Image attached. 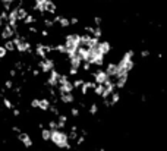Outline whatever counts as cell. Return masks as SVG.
I'll use <instances>...</instances> for the list:
<instances>
[{
    "label": "cell",
    "instance_id": "f6af8a7d",
    "mask_svg": "<svg viewBox=\"0 0 167 151\" xmlns=\"http://www.w3.org/2000/svg\"><path fill=\"white\" fill-rule=\"evenodd\" d=\"M150 54H151V53H150V50H142V51H141V57H148V56H150Z\"/></svg>",
    "mask_w": 167,
    "mask_h": 151
},
{
    "label": "cell",
    "instance_id": "83f0119b",
    "mask_svg": "<svg viewBox=\"0 0 167 151\" xmlns=\"http://www.w3.org/2000/svg\"><path fill=\"white\" fill-rule=\"evenodd\" d=\"M28 32L32 35H37V34H40V29L37 28L35 25H28Z\"/></svg>",
    "mask_w": 167,
    "mask_h": 151
},
{
    "label": "cell",
    "instance_id": "d6a6232c",
    "mask_svg": "<svg viewBox=\"0 0 167 151\" xmlns=\"http://www.w3.org/2000/svg\"><path fill=\"white\" fill-rule=\"evenodd\" d=\"M47 128L50 129V131H53V129H56V128H57V123H56V120H48Z\"/></svg>",
    "mask_w": 167,
    "mask_h": 151
},
{
    "label": "cell",
    "instance_id": "6da1fadb",
    "mask_svg": "<svg viewBox=\"0 0 167 151\" xmlns=\"http://www.w3.org/2000/svg\"><path fill=\"white\" fill-rule=\"evenodd\" d=\"M50 141L57 147V148H65V150H71L72 144L67 139V132H65V129H53L50 132Z\"/></svg>",
    "mask_w": 167,
    "mask_h": 151
},
{
    "label": "cell",
    "instance_id": "e575fe53",
    "mask_svg": "<svg viewBox=\"0 0 167 151\" xmlns=\"http://www.w3.org/2000/svg\"><path fill=\"white\" fill-rule=\"evenodd\" d=\"M75 142H76V145H82V144L85 142V137H84V135H78V138L75 139Z\"/></svg>",
    "mask_w": 167,
    "mask_h": 151
},
{
    "label": "cell",
    "instance_id": "3957f363",
    "mask_svg": "<svg viewBox=\"0 0 167 151\" xmlns=\"http://www.w3.org/2000/svg\"><path fill=\"white\" fill-rule=\"evenodd\" d=\"M37 68L40 69L41 73H48L52 69L56 68V62L50 57H46V59H40L37 62Z\"/></svg>",
    "mask_w": 167,
    "mask_h": 151
},
{
    "label": "cell",
    "instance_id": "f1b7e54d",
    "mask_svg": "<svg viewBox=\"0 0 167 151\" xmlns=\"http://www.w3.org/2000/svg\"><path fill=\"white\" fill-rule=\"evenodd\" d=\"M78 73H79V69L76 68H69V71H67V76H78Z\"/></svg>",
    "mask_w": 167,
    "mask_h": 151
},
{
    "label": "cell",
    "instance_id": "681fc988",
    "mask_svg": "<svg viewBox=\"0 0 167 151\" xmlns=\"http://www.w3.org/2000/svg\"><path fill=\"white\" fill-rule=\"evenodd\" d=\"M10 2H12V3H13V2H16V0H10Z\"/></svg>",
    "mask_w": 167,
    "mask_h": 151
},
{
    "label": "cell",
    "instance_id": "30bf717a",
    "mask_svg": "<svg viewBox=\"0 0 167 151\" xmlns=\"http://www.w3.org/2000/svg\"><path fill=\"white\" fill-rule=\"evenodd\" d=\"M97 50L100 51L101 54H109L110 51H111V44L109 43V41H98V44H97Z\"/></svg>",
    "mask_w": 167,
    "mask_h": 151
},
{
    "label": "cell",
    "instance_id": "9a60e30c",
    "mask_svg": "<svg viewBox=\"0 0 167 151\" xmlns=\"http://www.w3.org/2000/svg\"><path fill=\"white\" fill-rule=\"evenodd\" d=\"M57 129H65V128H66V123H67V116L66 114H60V113H59L57 114Z\"/></svg>",
    "mask_w": 167,
    "mask_h": 151
},
{
    "label": "cell",
    "instance_id": "d6986e66",
    "mask_svg": "<svg viewBox=\"0 0 167 151\" xmlns=\"http://www.w3.org/2000/svg\"><path fill=\"white\" fill-rule=\"evenodd\" d=\"M3 47L6 49V51H7V53H13V51H15V44H13V41H12V38L6 40L5 43H3Z\"/></svg>",
    "mask_w": 167,
    "mask_h": 151
},
{
    "label": "cell",
    "instance_id": "60d3db41",
    "mask_svg": "<svg viewBox=\"0 0 167 151\" xmlns=\"http://www.w3.org/2000/svg\"><path fill=\"white\" fill-rule=\"evenodd\" d=\"M0 18L6 22V21H7V12H6V10H2V12H0Z\"/></svg>",
    "mask_w": 167,
    "mask_h": 151
},
{
    "label": "cell",
    "instance_id": "7dc6e473",
    "mask_svg": "<svg viewBox=\"0 0 167 151\" xmlns=\"http://www.w3.org/2000/svg\"><path fill=\"white\" fill-rule=\"evenodd\" d=\"M0 3L3 5V3H12V2H10V0H0Z\"/></svg>",
    "mask_w": 167,
    "mask_h": 151
},
{
    "label": "cell",
    "instance_id": "f35d334b",
    "mask_svg": "<svg viewBox=\"0 0 167 151\" xmlns=\"http://www.w3.org/2000/svg\"><path fill=\"white\" fill-rule=\"evenodd\" d=\"M101 22H103V19H101L100 16H96V18H94V25H96V27H101Z\"/></svg>",
    "mask_w": 167,
    "mask_h": 151
},
{
    "label": "cell",
    "instance_id": "4316f807",
    "mask_svg": "<svg viewBox=\"0 0 167 151\" xmlns=\"http://www.w3.org/2000/svg\"><path fill=\"white\" fill-rule=\"evenodd\" d=\"M84 81H85L84 78H76L73 82H72V85H73V88H75V90H79V88H81V85L84 84Z\"/></svg>",
    "mask_w": 167,
    "mask_h": 151
},
{
    "label": "cell",
    "instance_id": "9c48e42d",
    "mask_svg": "<svg viewBox=\"0 0 167 151\" xmlns=\"http://www.w3.org/2000/svg\"><path fill=\"white\" fill-rule=\"evenodd\" d=\"M106 73L109 75L110 78H115L116 75L119 73V69H117V63H115V62H109V63L106 65Z\"/></svg>",
    "mask_w": 167,
    "mask_h": 151
},
{
    "label": "cell",
    "instance_id": "f907efd6",
    "mask_svg": "<svg viewBox=\"0 0 167 151\" xmlns=\"http://www.w3.org/2000/svg\"><path fill=\"white\" fill-rule=\"evenodd\" d=\"M75 151H82V150H75Z\"/></svg>",
    "mask_w": 167,
    "mask_h": 151
},
{
    "label": "cell",
    "instance_id": "bcb514c9",
    "mask_svg": "<svg viewBox=\"0 0 167 151\" xmlns=\"http://www.w3.org/2000/svg\"><path fill=\"white\" fill-rule=\"evenodd\" d=\"M12 131H13L15 134H19V132H21V128L18 126V125H13V126H12Z\"/></svg>",
    "mask_w": 167,
    "mask_h": 151
},
{
    "label": "cell",
    "instance_id": "f546056e",
    "mask_svg": "<svg viewBox=\"0 0 167 151\" xmlns=\"http://www.w3.org/2000/svg\"><path fill=\"white\" fill-rule=\"evenodd\" d=\"M48 110H50V113H52V114H54V116H57L59 113H60V112H59V109H57V106H56V104H53V103L50 104Z\"/></svg>",
    "mask_w": 167,
    "mask_h": 151
},
{
    "label": "cell",
    "instance_id": "7402d4cb",
    "mask_svg": "<svg viewBox=\"0 0 167 151\" xmlns=\"http://www.w3.org/2000/svg\"><path fill=\"white\" fill-rule=\"evenodd\" d=\"M2 98H3V106H5L6 110H12V109L15 107V104L12 103L10 98H7V97H2Z\"/></svg>",
    "mask_w": 167,
    "mask_h": 151
},
{
    "label": "cell",
    "instance_id": "ac0fdd59",
    "mask_svg": "<svg viewBox=\"0 0 167 151\" xmlns=\"http://www.w3.org/2000/svg\"><path fill=\"white\" fill-rule=\"evenodd\" d=\"M50 100L48 98H40L38 101V109L40 110H43V112H48V107H50Z\"/></svg>",
    "mask_w": 167,
    "mask_h": 151
},
{
    "label": "cell",
    "instance_id": "e0dca14e",
    "mask_svg": "<svg viewBox=\"0 0 167 151\" xmlns=\"http://www.w3.org/2000/svg\"><path fill=\"white\" fill-rule=\"evenodd\" d=\"M109 100H110V104H111V106H116V104L120 101V93H119V90H115L113 93L110 94Z\"/></svg>",
    "mask_w": 167,
    "mask_h": 151
},
{
    "label": "cell",
    "instance_id": "8992f818",
    "mask_svg": "<svg viewBox=\"0 0 167 151\" xmlns=\"http://www.w3.org/2000/svg\"><path fill=\"white\" fill-rule=\"evenodd\" d=\"M0 29H2V32H0V38L5 40V41H6V40H10L15 35V31L12 29V27H10L7 22H5V24H3V27H2Z\"/></svg>",
    "mask_w": 167,
    "mask_h": 151
},
{
    "label": "cell",
    "instance_id": "4dcf8cb0",
    "mask_svg": "<svg viewBox=\"0 0 167 151\" xmlns=\"http://www.w3.org/2000/svg\"><path fill=\"white\" fill-rule=\"evenodd\" d=\"M13 85H15L13 79L9 78V79H6V81H5V85H3V87H5L6 90H12V88H13Z\"/></svg>",
    "mask_w": 167,
    "mask_h": 151
},
{
    "label": "cell",
    "instance_id": "8d00e7d4",
    "mask_svg": "<svg viewBox=\"0 0 167 151\" xmlns=\"http://www.w3.org/2000/svg\"><path fill=\"white\" fill-rule=\"evenodd\" d=\"M6 56H7V51H6V49L3 47V46H0V59H5Z\"/></svg>",
    "mask_w": 167,
    "mask_h": 151
},
{
    "label": "cell",
    "instance_id": "7c38bea8",
    "mask_svg": "<svg viewBox=\"0 0 167 151\" xmlns=\"http://www.w3.org/2000/svg\"><path fill=\"white\" fill-rule=\"evenodd\" d=\"M29 12L27 10V7L24 6H19V7H16V18H18V22H22L25 19V16L28 15Z\"/></svg>",
    "mask_w": 167,
    "mask_h": 151
},
{
    "label": "cell",
    "instance_id": "277c9868",
    "mask_svg": "<svg viewBox=\"0 0 167 151\" xmlns=\"http://www.w3.org/2000/svg\"><path fill=\"white\" fill-rule=\"evenodd\" d=\"M59 76H60V72H59L57 69L56 68L52 69V71L48 72V78H47V81H46V85H47V87H52V88H57Z\"/></svg>",
    "mask_w": 167,
    "mask_h": 151
},
{
    "label": "cell",
    "instance_id": "484cf974",
    "mask_svg": "<svg viewBox=\"0 0 167 151\" xmlns=\"http://www.w3.org/2000/svg\"><path fill=\"white\" fill-rule=\"evenodd\" d=\"M43 24L46 27V29H52L54 27V24H53V21L50 18H43Z\"/></svg>",
    "mask_w": 167,
    "mask_h": 151
},
{
    "label": "cell",
    "instance_id": "b9f144b4",
    "mask_svg": "<svg viewBox=\"0 0 167 151\" xmlns=\"http://www.w3.org/2000/svg\"><path fill=\"white\" fill-rule=\"evenodd\" d=\"M69 22H71V25H78V24H79V19H78V18H75V16H72L71 19H69Z\"/></svg>",
    "mask_w": 167,
    "mask_h": 151
},
{
    "label": "cell",
    "instance_id": "7a4b0ae2",
    "mask_svg": "<svg viewBox=\"0 0 167 151\" xmlns=\"http://www.w3.org/2000/svg\"><path fill=\"white\" fill-rule=\"evenodd\" d=\"M53 53V46L52 44H44V43H35V50L34 54L40 59L48 57V54Z\"/></svg>",
    "mask_w": 167,
    "mask_h": 151
},
{
    "label": "cell",
    "instance_id": "d590c367",
    "mask_svg": "<svg viewBox=\"0 0 167 151\" xmlns=\"http://www.w3.org/2000/svg\"><path fill=\"white\" fill-rule=\"evenodd\" d=\"M71 114L73 117H79V109H78V107H72L71 109Z\"/></svg>",
    "mask_w": 167,
    "mask_h": 151
},
{
    "label": "cell",
    "instance_id": "44dd1931",
    "mask_svg": "<svg viewBox=\"0 0 167 151\" xmlns=\"http://www.w3.org/2000/svg\"><path fill=\"white\" fill-rule=\"evenodd\" d=\"M53 51H57L59 54H66L65 44H54V46H53Z\"/></svg>",
    "mask_w": 167,
    "mask_h": 151
},
{
    "label": "cell",
    "instance_id": "c3c4849f",
    "mask_svg": "<svg viewBox=\"0 0 167 151\" xmlns=\"http://www.w3.org/2000/svg\"><path fill=\"white\" fill-rule=\"evenodd\" d=\"M3 24H5V21H3V19H2V18H0V28L3 27Z\"/></svg>",
    "mask_w": 167,
    "mask_h": 151
},
{
    "label": "cell",
    "instance_id": "5b68a950",
    "mask_svg": "<svg viewBox=\"0 0 167 151\" xmlns=\"http://www.w3.org/2000/svg\"><path fill=\"white\" fill-rule=\"evenodd\" d=\"M18 141L22 142V145L25 147V148H31V147L34 145V141H32V138L29 137V134H27V132H22L21 131L19 134H18Z\"/></svg>",
    "mask_w": 167,
    "mask_h": 151
},
{
    "label": "cell",
    "instance_id": "ab89813d",
    "mask_svg": "<svg viewBox=\"0 0 167 151\" xmlns=\"http://www.w3.org/2000/svg\"><path fill=\"white\" fill-rule=\"evenodd\" d=\"M31 73H32V76L34 78H37V76H40V69L38 68H35V69H31Z\"/></svg>",
    "mask_w": 167,
    "mask_h": 151
},
{
    "label": "cell",
    "instance_id": "ffe728a7",
    "mask_svg": "<svg viewBox=\"0 0 167 151\" xmlns=\"http://www.w3.org/2000/svg\"><path fill=\"white\" fill-rule=\"evenodd\" d=\"M50 129H48V128H43V129H41V139H43V141H50Z\"/></svg>",
    "mask_w": 167,
    "mask_h": 151
},
{
    "label": "cell",
    "instance_id": "ba28073f",
    "mask_svg": "<svg viewBox=\"0 0 167 151\" xmlns=\"http://www.w3.org/2000/svg\"><path fill=\"white\" fill-rule=\"evenodd\" d=\"M57 98L63 104H72L73 101H76V97L73 93H57Z\"/></svg>",
    "mask_w": 167,
    "mask_h": 151
},
{
    "label": "cell",
    "instance_id": "1f68e13d",
    "mask_svg": "<svg viewBox=\"0 0 167 151\" xmlns=\"http://www.w3.org/2000/svg\"><path fill=\"white\" fill-rule=\"evenodd\" d=\"M38 101H40V98H32V100L29 101V106L32 109H38Z\"/></svg>",
    "mask_w": 167,
    "mask_h": 151
},
{
    "label": "cell",
    "instance_id": "5bb4252c",
    "mask_svg": "<svg viewBox=\"0 0 167 151\" xmlns=\"http://www.w3.org/2000/svg\"><path fill=\"white\" fill-rule=\"evenodd\" d=\"M37 22H38V19H37V16L32 13H28L25 16V19L22 21V24H24L25 27H28V25H35Z\"/></svg>",
    "mask_w": 167,
    "mask_h": 151
},
{
    "label": "cell",
    "instance_id": "836d02e7",
    "mask_svg": "<svg viewBox=\"0 0 167 151\" xmlns=\"http://www.w3.org/2000/svg\"><path fill=\"white\" fill-rule=\"evenodd\" d=\"M81 68L84 69V72H90V71H91V65L88 63V62H82Z\"/></svg>",
    "mask_w": 167,
    "mask_h": 151
},
{
    "label": "cell",
    "instance_id": "2e32d148",
    "mask_svg": "<svg viewBox=\"0 0 167 151\" xmlns=\"http://www.w3.org/2000/svg\"><path fill=\"white\" fill-rule=\"evenodd\" d=\"M69 63H71V66H72V68H76V69H79V68H81V65H82V59L79 57V54H75L73 57H71V59H69Z\"/></svg>",
    "mask_w": 167,
    "mask_h": 151
},
{
    "label": "cell",
    "instance_id": "52a82bcc",
    "mask_svg": "<svg viewBox=\"0 0 167 151\" xmlns=\"http://www.w3.org/2000/svg\"><path fill=\"white\" fill-rule=\"evenodd\" d=\"M91 76H92V81H94L96 84H103L106 79L109 78V75L106 73L104 69H97L96 72L91 73Z\"/></svg>",
    "mask_w": 167,
    "mask_h": 151
},
{
    "label": "cell",
    "instance_id": "7bdbcfd3",
    "mask_svg": "<svg viewBox=\"0 0 167 151\" xmlns=\"http://www.w3.org/2000/svg\"><path fill=\"white\" fill-rule=\"evenodd\" d=\"M40 34H41V37H44V38H46V37H48V35H50V32H48V29H41V31H40Z\"/></svg>",
    "mask_w": 167,
    "mask_h": 151
},
{
    "label": "cell",
    "instance_id": "74e56055",
    "mask_svg": "<svg viewBox=\"0 0 167 151\" xmlns=\"http://www.w3.org/2000/svg\"><path fill=\"white\" fill-rule=\"evenodd\" d=\"M9 75H10V78H12V79H15L16 76H18V71H16L15 68H12V69L9 71Z\"/></svg>",
    "mask_w": 167,
    "mask_h": 151
},
{
    "label": "cell",
    "instance_id": "4fadbf2b",
    "mask_svg": "<svg viewBox=\"0 0 167 151\" xmlns=\"http://www.w3.org/2000/svg\"><path fill=\"white\" fill-rule=\"evenodd\" d=\"M96 87V82L94 81H84V84L81 85V93L84 94V95H86V93H88V90H92V88Z\"/></svg>",
    "mask_w": 167,
    "mask_h": 151
},
{
    "label": "cell",
    "instance_id": "8fae6325",
    "mask_svg": "<svg viewBox=\"0 0 167 151\" xmlns=\"http://www.w3.org/2000/svg\"><path fill=\"white\" fill-rule=\"evenodd\" d=\"M44 7H46V12H47L48 15H56L57 6H56V3H54L53 0H46V5H44Z\"/></svg>",
    "mask_w": 167,
    "mask_h": 151
},
{
    "label": "cell",
    "instance_id": "603a6c76",
    "mask_svg": "<svg viewBox=\"0 0 167 151\" xmlns=\"http://www.w3.org/2000/svg\"><path fill=\"white\" fill-rule=\"evenodd\" d=\"M92 91H94V94H96L97 97H100L101 94H103V91H104V85L103 84H96V87L92 88Z\"/></svg>",
    "mask_w": 167,
    "mask_h": 151
},
{
    "label": "cell",
    "instance_id": "cb8c5ba5",
    "mask_svg": "<svg viewBox=\"0 0 167 151\" xmlns=\"http://www.w3.org/2000/svg\"><path fill=\"white\" fill-rule=\"evenodd\" d=\"M91 35H92V37H97V38H101V37H103V29H101V27H94Z\"/></svg>",
    "mask_w": 167,
    "mask_h": 151
},
{
    "label": "cell",
    "instance_id": "d4e9b609",
    "mask_svg": "<svg viewBox=\"0 0 167 151\" xmlns=\"http://www.w3.org/2000/svg\"><path fill=\"white\" fill-rule=\"evenodd\" d=\"M97 113H98V104H97L96 101H92L91 103V106H90V114L96 116Z\"/></svg>",
    "mask_w": 167,
    "mask_h": 151
},
{
    "label": "cell",
    "instance_id": "ee69618b",
    "mask_svg": "<svg viewBox=\"0 0 167 151\" xmlns=\"http://www.w3.org/2000/svg\"><path fill=\"white\" fill-rule=\"evenodd\" d=\"M12 114H13L15 117H18L21 114V110H19V109H16V107H13V109H12Z\"/></svg>",
    "mask_w": 167,
    "mask_h": 151
}]
</instances>
